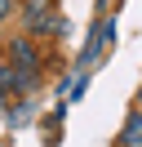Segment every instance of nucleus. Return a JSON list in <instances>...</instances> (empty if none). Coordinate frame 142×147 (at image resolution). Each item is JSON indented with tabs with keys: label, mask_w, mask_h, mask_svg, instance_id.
<instances>
[{
	"label": "nucleus",
	"mask_w": 142,
	"mask_h": 147,
	"mask_svg": "<svg viewBox=\"0 0 142 147\" xmlns=\"http://www.w3.org/2000/svg\"><path fill=\"white\" fill-rule=\"evenodd\" d=\"M9 63H13V67H22V71H36V67H40L36 45H31V40H22V36H13V40H9Z\"/></svg>",
	"instance_id": "2"
},
{
	"label": "nucleus",
	"mask_w": 142,
	"mask_h": 147,
	"mask_svg": "<svg viewBox=\"0 0 142 147\" xmlns=\"http://www.w3.org/2000/svg\"><path fill=\"white\" fill-rule=\"evenodd\" d=\"M9 13H13V0H0V22H5Z\"/></svg>",
	"instance_id": "5"
},
{
	"label": "nucleus",
	"mask_w": 142,
	"mask_h": 147,
	"mask_svg": "<svg viewBox=\"0 0 142 147\" xmlns=\"http://www.w3.org/2000/svg\"><path fill=\"white\" fill-rule=\"evenodd\" d=\"M115 147H142V111H129V120H124Z\"/></svg>",
	"instance_id": "3"
},
{
	"label": "nucleus",
	"mask_w": 142,
	"mask_h": 147,
	"mask_svg": "<svg viewBox=\"0 0 142 147\" xmlns=\"http://www.w3.org/2000/svg\"><path fill=\"white\" fill-rule=\"evenodd\" d=\"M111 36V22H98L93 27V36H89V45H84V63H93L98 54H102V40Z\"/></svg>",
	"instance_id": "4"
},
{
	"label": "nucleus",
	"mask_w": 142,
	"mask_h": 147,
	"mask_svg": "<svg viewBox=\"0 0 142 147\" xmlns=\"http://www.w3.org/2000/svg\"><path fill=\"white\" fill-rule=\"evenodd\" d=\"M36 85V71H22L13 63H0V94H27Z\"/></svg>",
	"instance_id": "1"
},
{
	"label": "nucleus",
	"mask_w": 142,
	"mask_h": 147,
	"mask_svg": "<svg viewBox=\"0 0 142 147\" xmlns=\"http://www.w3.org/2000/svg\"><path fill=\"white\" fill-rule=\"evenodd\" d=\"M138 111H142V94H138Z\"/></svg>",
	"instance_id": "6"
}]
</instances>
